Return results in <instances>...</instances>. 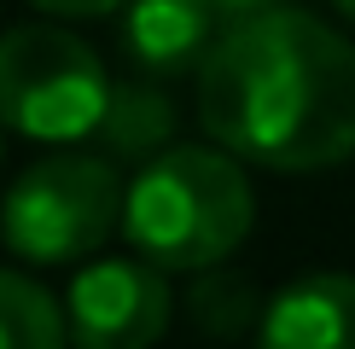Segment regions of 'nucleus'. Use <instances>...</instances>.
Returning a JSON list of instances; mask_svg holds the SVG:
<instances>
[{"instance_id": "423d86ee", "label": "nucleus", "mask_w": 355, "mask_h": 349, "mask_svg": "<svg viewBox=\"0 0 355 349\" xmlns=\"http://www.w3.org/2000/svg\"><path fill=\"white\" fill-rule=\"evenodd\" d=\"M123 41L140 76H187L216 41V6L210 0H123Z\"/></svg>"}, {"instance_id": "7ed1b4c3", "label": "nucleus", "mask_w": 355, "mask_h": 349, "mask_svg": "<svg viewBox=\"0 0 355 349\" xmlns=\"http://www.w3.org/2000/svg\"><path fill=\"white\" fill-rule=\"evenodd\" d=\"M111 76L82 35L58 24H24L0 35V123L29 140H87L105 116Z\"/></svg>"}, {"instance_id": "f257e3e1", "label": "nucleus", "mask_w": 355, "mask_h": 349, "mask_svg": "<svg viewBox=\"0 0 355 349\" xmlns=\"http://www.w3.org/2000/svg\"><path fill=\"white\" fill-rule=\"evenodd\" d=\"M192 76L210 140L239 163L309 174L355 157V47L309 12L233 18Z\"/></svg>"}, {"instance_id": "ddd939ff", "label": "nucleus", "mask_w": 355, "mask_h": 349, "mask_svg": "<svg viewBox=\"0 0 355 349\" xmlns=\"http://www.w3.org/2000/svg\"><path fill=\"white\" fill-rule=\"evenodd\" d=\"M332 6H338V12H344V18L355 24V0H332Z\"/></svg>"}, {"instance_id": "9d476101", "label": "nucleus", "mask_w": 355, "mask_h": 349, "mask_svg": "<svg viewBox=\"0 0 355 349\" xmlns=\"http://www.w3.org/2000/svg\"><path fill=\"white\" fill-rule=\"evenodd\" d=\"M187 314H192V326H204V332H245L250 314H257V291L245 280H233V274L204 268V280L192 285V297H187Z\"/></svg>"}, {"instance_id": "39448f33", "label": "nucleus", "mask_w": 355, "mask_h": 349, "mask_svg": "<svg viewBox=\"0 0 355 349\" xmlns=\"http://www.w3.org/2000/svg\"><path fill=\"white\" fill-rule=\"evenodd\" d=\"M169 285L164 268L146 256H105L87 262L70 280L64 332L82 349H140L169 326Z\"/></svg>"}, {"instance_id": "f8f14e48", "label": "nucleus", "mask_w": 355, "mask_h": 349, "mask_svg": "<svg viewBox=\"0 0 355 349\" xmlns=\"http://www.w3.org/2000/svg\"><path fill=\"white\" fill-rule=\"evenodd\" d=\"M216 12H227V18H245V12H262V6H274V0H210Z\"/></svg>"}, {"instance_id": "20e7f679", "label": "nucleus", "mask_w": 355, "mask_h": 349, "mask_svg": "<svg viewBox=\"0 0 355 349\" xmlns=\"http://www.w3.org/2000/svg\"><path fill=\"white\" fill-rule=\"evenodd\" d=\"M111 227H123V181L105 157H41L0 198V239L35 268L94 256Z\"/></svg>"}, {"instance_id": "0eeeda50", "label": "nucleus", "mask_w": 355, "mask_h": 349, "mask_svg": "<svg viewBox=\"0 0 355 349\" xmlns=\"http://www.w3.org/2000/svg\"><path fill=\"white\" fill-rule=\"evenodd\" d=\"M262 343L274 349H355V280L309 274L262 309Z\"/></svg>"}, {"instance_id": "f03ea898", "label": "nucleus", "mask_w": 355, "mask_h": 349, "mask_svg": "<svg viewBox=\"0 0 355 349\" xmlns=\"http://www.w3.org/2000/svg\"><path fill=\"white\" fill-rule=\"evenodd\" d=\"M257 222V198L227 145H169L152 152L123 186V233L128 244L175 274H198L227 262Z\"/></svg>"}, {"instance_id": "6e6552de", "label": "nucleus", "mask_w": 355, "mask_h": 349, "mask_svg": "<svg viewBox=\"0 0 355 349\" xmlns=\"http://www.w3.org/2000/svg\"><path fill=\"white\" fill-rule=\"evenodd\" d=\"M94 134L105 140L116 157H152L157 145H169V134H175V105H169L164 87H157V76L111 82L105 116H99Z\"/></svg>"}, {"instance_id": "9b49d317", "label": "nucleus", "mask_w": 355, "mask_h": 349, "mask_svg": "<svg viewBox=\"0 0 355 349\" xmlns=\"http://www.w3.org/2000/svg\"><path fill=\"white\" fill-rule=\"evenodd\" d=\"M29 6L53 12V18H99V12H116L123 0H29Z\"/></svg>"}, {"instance_id": "1a4fd4ad", "label": "nucleus", "mask_w": 355, "mask_h": 349, "mask_svg": "<svg viewBox=\"0 0 355 349\" xmlns=\"http://www.w3.org/2000/svg\"><path fill=\"white\" fill-rule=\"evenodd\" d=\"M64 338V314L35 280L0 268V349H53Z\"/></svg>"}]
</instances>
